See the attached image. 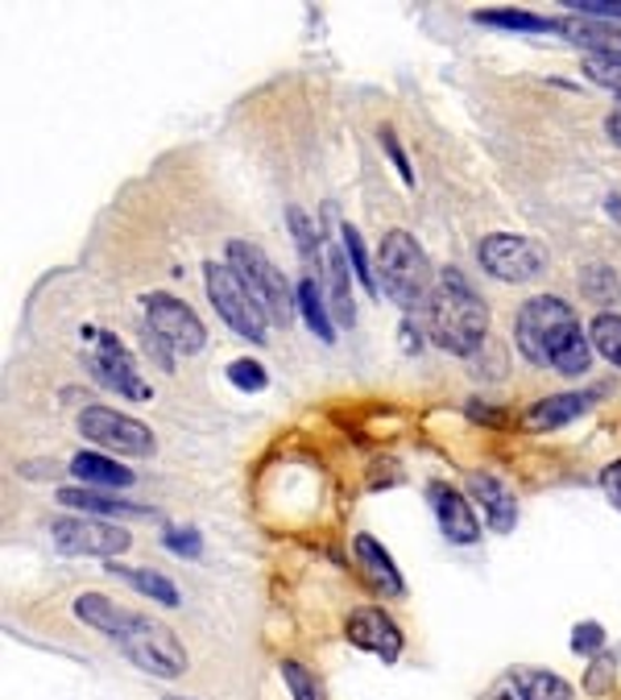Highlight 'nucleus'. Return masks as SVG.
Masks as SVG:
<instances>
[{
  "mask_svg": "<svg viewBox=\"0 0 621 700\" xmlns=\"http://www.w3.org/2000/svg\"><path fill=\"white\" fill-rule=\"evenodd\" d=\"M166 547L179 555H199L203 552V539L196 531H166Z\"/></svg>",
  "mask_w": 621,
  "mask_h": 700,
  "instance_id": "c9c22d12",
  "label": "nucleus"
},
{
  "mask_svg": "<svg viewBox=\"0 0 621 700\" xmlns=\"http://www.w3.org/2000/svg\"><path fill=\"white\" fill-rule=\"evenodd\" d=\"M613 680H618V659L613 655H592V668L585 671V692L589 697H606L613 692Z\"/></svg>",
  "mask_w": 621,
  "mask_h": 700,
  "instance_id": "c85d7f7f",
  "label": "nucleus"
},
{
  "mask_svg": "<svg viewBox=\"0 0 621 700\" xmlns=\"http://www.w3.org/2000/svg\"><path fill=\"white\" fill-rule=\"evenodd\" d=\"M606 133L613 137V146H621V113L609 116V121H606Z\"/></svg>",
  "mask_w": 621,
  "mask_h": 700,
  "instance_id": "4c0bfd02",
  "label": "nucleus"
},
{
  "mask_svg": "<svg viewBox=\"0 0 621 700\" xmlns=\"http://www.w3.org/2000/svg\"><path fill=\"white\" fill-rule=\"evenodd\" d=\"M146 327H154L175 353L191 357L208 344V332H203V320L196 311L182 303L179 294H166V291H149L146 299Z\"/></svg>",
  "mask_w": 621,
  "mask_h": 700,
  "instance_id": "9d476101",
  "label": "nucleus"
},
{
  "mask_svg": "<svg viewBox=\"0 0 621 700\" xmlns=\"http://www.w3.org/2000/svg\"><path fill=\"white\" fill-rule=\"evenodd\" d=\"M340 241H344V253H348V265H352V278H357L365 294H381V278H377L373 261H369V249L360 241V232L352 224H340Z\"/></svg>",
  "mask_w": 621,
  "mask_h": 700,
  "instance_id": "b1692460",
  "label": "nucleus"
},
{
  "mask_svg": "<svg viewBox=\"0 0 621 700\" xmlns=\"http://www.w3.org/2000/svg\"><path fill=\"white\" fill-rule=\"evenodd\" d=\"M352 552H357L360 568H365V576L373 581L386 597H407V581H402V572L393 568V555L377 543L373 535H357V543H352Z\"/></svg>",
  "mask_w": 621,
  "mask_h": 700,
  "instance_id": "a211bd4d",
  "label": "nucleus"
},
{
  "mask_svg": "<svg viewBox=\"0 0 621 700\" xmlns=\"http://www.w3.org/2000/svg\"><path fill=\"white\" fill-rule=\"evenodd\" d=\"M476 261L497 282H535L547 270V249L518 232H490L476 241Z\"/></svg>",
  "mask_w": 621,
  "mask_h": 700,
  "instance_id": "1a4fd4ad",
  "label": "nucleus"
},
{
  "mask_svg": "<svg viewBox=\"0 0 621 700\" xmlns=\"http://www.w3.org/2000/svg\"><path fill=\"white\" fill-rule=\"evenodd\" d=\"M80 436L104 452H116V457H154L158 452V440L141 419H133L125 410L99 407V403L80 410Z\"/></svg>",
  "mask_w": 621,
  "mask_h": 700,
  "instance_id": "0eeeda50",
  "label": "nucleus"
},
{
  "mask_svg": "<svg viewBox=\"0 0 621 700\" xmlns=\"http://www.w3.org/2000/svg\"><path fill=\"white\" fill-rule=\"evenodd\" d=\"M514 688L523 700H576L568 680H559L556 671L543 668H518L514 671Z\"/></svg>",
  "mask_w": 621,
  "mask_h": 700,
  "instance_id": "5701e85b",
  "label": "nucleus"
},
{
  "mask_svg": "<svg viewBox=\"0 0 621 700\" xmlns=\"http://www.w3.org/2000/svg\"><path fill=\"white\" fill-rule=\"evenodd\" d=\"M166 700H187V697H166Z\"/></svg>",
  "mask_w": 621,
  "mask_h": 700,
  "instance_id": "58836bf2",
  "label": "nucleus"
},
{
  "mask_svg": "<svg viewBox=\"0 0 621 700\" xmlns=\"http://www.w3.org/2000/svg\"><path fill=\"white\" fill-rule=\"evenodd\" d=\"M113 576H120L125 585H133L141 597H149V602L166 605V609H175V605L182 602L179 597V585L170 581V576H162V572H149V568H125V564H113Z\"/></svg>",
  "mask_w": 621,
  "mask_h": 700,
  "instance_id": "412c9836",
  "label": "nucleus"
},
{
  "mask_svg": "<svg viewBox=\"0 0 621 700\" xmlns=\"http://www.w3.org/2000/svg\"><path fill=\"white\" fill-rule=\"evenodd\" d=\"M50 543L59 555H92V560H116L133 547V535L116 522H99L87 514H63L50 522Z\"/></svg>",
  "mask_w": 621,
  "mask_h": 700,
  "instance_id": "6e6552de",
  "label": "nucleus"
},
{
  "mask_svg": "<svg viewBox=\"0 0 621 700\" xmlns=\"http://www.w3.org/2000/svg\"><path fill=\"white\" fill-rule=\"evenodd\" d=\"M618 100H621V96H618Z\"/></svg>",
  "mask_w": 621,
  "mask_h": 700,
  "instance_id": "ea45409f",
  "label": "nucleus"
},
{
  "mask_svg": "<svg viewBox=\"0 0 621 700\" xmlns=\"http://www.w3.org/2000/svg\"><path fill=\"white\" fill-rule=\"evenodd\" d=\"M381 146H386V154H390L393 170H398V175H402V182H414V170H410L407 154H402V146H398V137H393L390 129H381Z\"/></svg>",
  "mask_w": 621,
  "mask_h": 700,
  "instance_id": "f704fd0d",
  "label": "nucleus"
},
{
  "mask_svg": "<svg viewBox=\"0 0 621 700\" xmlns=\"http://www.w3.org/2000/svg\"><path fill=\"white\" fill-rule=\"evenodd\" d=\"M298 291V311H303V320H307V327L319 336L324 344H331L336 341V324H331V315H327V294H324V286L315 282V278H303L295 286Z\"/></svg>",
  "mask_w": 621,
  "mask_h": 700,
  "instance_id": "4be33fe9",
  "label": "nucleus"
},
{
  "mask_svg": "<svg viewBox=\"0 0 621 700\" xmlns=\"http://www.w3.org/2000/svg\"><path fill=\"white\" fill-rule=\"evenodd\" d=\"M229 265L241 278H245V286L253 291V299L262 303L265 315H270L274 324H278V327L295 324L298 291H291L286 274H282L274 261L265 258L262 244H253V241H229Z\"/></svg>",
  "mask_w": 621,
  "mask_h": 700,
  "instance_id": "39448f33",
  "label": "nucleus"
},
{
  "mask_svg": "<svg viewBox=\"0 0 621 700\" xmlns=\"http://www.w3.org/2000/svg\"><path fill=\"white\" fill-rule=\"evenodd\" d=\"M464 485H469V493L481 502L493 531H497V535H509L514 522H518V498H514V489H509L506 481H497L493 472H476V469L464 477Z\"/></svg>",
  "mask_w": 621,
  "mask_h": 700,
  "instance_id": "2eb2a0df",
  "label": "nucleus"
},
{
  "mask_svg": "<svg viewBox=\"0 0 621 700\" xmlns=\"http://www.w3.org/2000/svg\"><path fill=\"white\" fill-rule=\"evenodd\" d=\"M427 498H431V510H435L443 539L456 543V547H473L476 539H481V522L473 514V502L456 485H448V481H431Z\"/></svg>",
  "mask_w": 621,
  "mask_h": 700,
  "instance_id": "ddd939ff",
  "label": "nucleus"
},
{
  "mask_svg": "<svg viewBox=\"0 0 621 700\" xmlns=\"http://www.w3.org/2000/svg\"><path fill=\"white\" fill-rule=\"evenodd\" d=\"M344 635H348L352 647L377 655L381 664H393V659L402 655V642H407L402 630L393 626L390 614L377 609V605H360V609H352V614H348V626H344Z\"/></svg>",
  "mask_w": 621,
  "mask_h": 700,
  "instance_id": "f8f14e48",
  "label": "nucleus"
},
{
  "mask_svg": "<svg viewBox=\"0 0 621 700\" xmlns=\"http://www.w3.org/2000/svg\"><path fill=\"white\" fill-rule=\"evenodd\" d=\"M92 374L108 386V390L125 394V398H149V382L141 377V369H137V361H133V353L125 348V341L120 336H113V332H96V357H92Z\"/></svg>",
  "mask_w": 621,
  "mask_h": 700,
  "instance_id": "9b49d317",
  "label": "nucleus"
},
{
  "mask_svg": "<svg viewBox=\"0 0 621 700\" xmlns=\"http://www.w3.org/2000/svg\"><path fill=\"white\" fill-rule=\"evenodd\" d=\"M514 344L530 365L568 377H580L592 365V341L585 336L576 307L559 294L526 299L514 320Z\"/></svg>",
  "mask_w": 621,
  "mask_h": 700,
  "instance_id": "f03ea898",
  "label": "nucleus"
},
{
  "mask_svg": "<svg viewBox=\"0 0 621 700\" xmlns=\"http://www.w3.org/2000/svg\"><path fill=\"white\" fill-rule=\"evenodd\" d=\"M601 489H606V498L613 502V510L621 514V460H613V464H606V469H601Z\"/></svg>",
  "mask_w": 621,
  "mask_h": 700,
  "instance_id": "e433bc0d",
  "label": "nucleus"
},
{
  "mask_svg": "<svg viewBox=\"0 0 621 700\" xmlns=\"http://www.w3.org/2000/svg\"><path fill=\"white\" fill-rule=\"evenodd\" d=\"M580 294L592 299V303H613V294H618V278L609 265H589L585 274H580Z\"/></svg>",
  "mask_w": 621,
  "mask_h": 700,
  "instance_id": "cd10ccee",
  "label": "nucleus"
},
{
  "mask_svg": "<svg viewBox=\"0 0 621 700\" xmlns=\"http://www.w3.org/2000/svg\"><path fill=\"white\" fill-rule=\"evenodd\" d=\"M377 270H381V291L390 294L402 311H427L435 299V270L427 261L423 244L407 229H393L377 244Z\"/></svg>",
  "mask_w": 621,
  "mask_h": 700,
  "instance_id": "20e7f679",
  "label": "nucleus"
},
{
  "mask_svg": "<svg viewBox=\"0 0 621 700\" xmlns=\"http://www.w3.org/2000/svg\"><path fill=\"white\" fill-rule=\"evenodd\" d=\"M589 341H592V348L609 361V365H618L621 369V315L601 311V315L589 324Z\"/></svg>",
  "mask_w": 621,
  "mask_h": 700,
  "instance_id": "a878e982",
  "label": "nucleus"
},
{
  "mask_svg": "<svg viewBox=\"0 0 621 700\" xmlns=\"http://www.w3.org/2000/svg\"><path fill=\"white\" fill-rule=\"evenodd\" d=\"M556 33H564L572 46L597 50V59H621V30L592 17H556Z\"/></svg>",
  "mask_w": 621,
  "mask_h": 700,
  "instance_id": "f3484780",
  "label": "nucleus"
},
{
  "mask_svg": "<svg viewBox=\"0 0 621 700\" xmlns=\"http://www.w3.org/2000/svg\"><path fill=\"white\" fill-rule=\"evenodd\" d=\"M348 253L344 249H327L324 274H327V307L340 324H357V303H352V274H348Z\"/></svg>",
  "mask_w": 621,
  "mask_h": 700,
  "instance_id": "6ab92c4d",
  "label": "nucleus"
},
{
  "mask_svg": "<svg viewBox=\"0 0 621 700\" xmlns=\"http://www.w3.org/2000/svg\"><path fill=\"white\" fill-rule=\"evenodd\" d=\"M66 472L87 489H129L133 481H137L133 469H120V464H116L113 457H104V452H80Z\"/></svg>",
  "mask_w": 621,
  "mask_h": 700,
  "instance_id": "aec40b11",
  "label": "nucleus"
},
{
  "mask_svg": "<svg viewBox=\"0 0 621 700\" xmlns=\"http://www.w3.org/2000/svg\"><path fill=\"white\" fill-rule=\"evenodd\" d=\"M476 21L514 33H556V17L526 13V9H490V13H476Z\"/></svg>",
  "mask_w": 621,
  "mask_h": 700,
  "instance_id": "393cba45",
  "label": "nucleus"
},
{
  "mask_svg": "<svg viewBox=\"0 0 621 700\" xmlns=\"http://www.w3.org/2000/svg\"><path fill=\"white\" fill-rule=\"evenodd\" d=\"M75 618L83 626L99 630L108 642H116L120 655L137 671H146V676L179 680L182 671H187V651H182V642L175 638V630L162 626V621H154L149 614L125 609V605H116L104 593H80L75 597Z\"/></svg>",
  "mask_w": 621,
  "mask_h": 700,
  "instance_id": "f257e3e1",
  "label": "nucleus"
},
{
  "mask_svg": "<svg viewBox=\"0 0 621 700\" xmlns=\"http://www.w3.org/2000/svg\"><path fill=\"white\" fill-rule=\"evenodd\" d=\"M585 71H589L592 83H606V87H613L621 96V59H597V54H592Z\"/></svg>",
  "mask_w": 621,
  "mask_h": 700,
  "instance_id": "72a5a7b5",
  "label": "nucleus"
},
{
  "mask_svg": "<svg viewBox=\"0 0 621 700\" xmlns=\"http://www.w3.org/2000/svg\"><path fill=\"white\" fill-rule=\"evenodd\" d=\"M576 17H592V21H621V0H568Z\"/></svg>",
  "mask_w": 621,
  "mask_h": 700,
  "instance_id": "473e14b6",
  "label": "nucleus"
},
{
  "mask_svg": "<svg viewBox=\"0 0 621 700\" xmlns=\"http://www.w3.org/2000/svg\"><path fill=\"white\" fill-rule=\"evenodd\" d=\"M229 382L236 386V390H265V382H270V374H265L262 361H232L229 365Z\"/></svg>",
  "mask_w": 621,
  "mask_h": 700,
  "instance_id": "7c9ffc66",
  "label": "nucleus"
},
{
  "mask_svg": "<svg viewBox=\"0 0 621 700\" xmlns=\"http://www.w3.org/2000/svg\"><path fill=\"white\" fill-rule=\"evenodd\" d=\"M427 324H431V341L440 344L443 353L473 357L490 336V303L476 294V286L456 265H448L440 274L435 299L427 307Z\"/></svg>",
  "mask_w": 621,
  "mask_h": 700,
  "instance_id": "7ed1b4c3",
  "label": "nucleus"
},
{
  "mask_svg": "<svg viewBox=\"0 0 621 700\" xmlns=\"http://www.w3.org/2000/svg\"><path fill=\"white\" fill-rule=\"evenodd\" d=\"M606 394H609V386L547 394V398H539V403H530V410H526V427H530V431H556V427L572 424L576 415H585V410H589L597 398H606Z\"/></svg>",
  "mask_w": 621,
  "mask_h": 700,
  "instance_id": "4468645a",
  "label": "nucleus"
},
{
  "mask_svg": "<svg viewBox=\"0 0 621 700\" xmlns=\"http://www.w3.org/2000/svg\"><path fill=\"white\" fill-rule=\"evenodd\" d=\"M286 220H291V229H295V244H298V253H303V261H315L319 258V229H315V220H310L303 208H291L286 212Z\"/></svg>",
  "mask_w": 621,
  "mask_h": 700,
  "instance_id": "c756f323",
  "label": "nucleus"
},
{
  "mask_svg": "<svg viewBox=\"0 0 621 700\" xmlns=\"http://www.w3.org/2000/svg\"><path fill=\"white\" fill-rule=\"evenodd\" d=\"M54 502L66 505V510H80V514H87V519H154V510H149V505L125 502V498H116V493L87 489V485L59 489V493H54Z\"/></svg>",
  "mask_w": 621,
  "mask_h": 700,
  "instance_id": "dca6fc26",
  "label": "nucleus"
},
{
  "mask_svg": "<svg viewBox=\"0 0 621 700\" xmlns=\"http://www.w3.org/2000/svg\"><path fill=\"white\" fill-rule=\"evenodd\" d=\"M572 651L576 655H601L606 651V626L601 621H580L572 630Z\"/></svg>",
  "mask_w": 621,
  "mask_h": 700,
  "instance_id": "2f4dec72",
  "label": "nucleus"
},
{
  "mask_svg": "<svg viewBox=\"0 0 621 700\" xmlns=\"http://www.w3.org/2000/svg\"><path fill=\"white\" fill-rule=\"evenodd\" d=\"M203 282H208V299H212L215 315H220L241 341L249 344L270 341V336H265L270 315H265V307L245 286V278L236 274L229 261H208V265H203Z\"/></svg>",
  "mask_w": 621,
  "mask_h": 700,
  "instance_id": "423d86ee",
  "label": "nucleus"
},
{
  "mask_svg": "<svg viewBox=\"0 0 621 700\" xmlns=\"http://www.w3.org/2000/svg\"><path fill=\"white\" fill-rule=\"evenodd\" d=\"M282 685H286L291 700H327L319 676L307 671L303 664H295V659H282Z\"/></svg>",
  "mask_w": 621,
  "mask_h": 700,
  "instance_id": "bb28decb",
  "label": "nucleus"
}]
</instances>
